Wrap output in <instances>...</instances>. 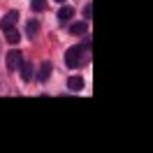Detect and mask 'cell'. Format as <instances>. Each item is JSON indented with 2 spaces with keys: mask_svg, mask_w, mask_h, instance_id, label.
<instances>
[{
  "mask_svg": "<svg viewBox=\"0 0 153 153\" xmlns=\"http://www.w3.org/2000/svg\"><path fill=\"white\" fill-rule=\"evenodd\" d=\"M5 35H7V42H10V44H16V42L21 39V33H19V30H14V28H12V30H7Z\"/></svg>",
  "mask_w": 153,
  "mask_h": 153,
  "instance_id": "10",
  "label": "cell"
},
{
  "mask_svg": "<svg viewBox=\"0 0 153 153\" xmlns=\"http://www.w3.org/2000/svg\"><path fill=\"white\" fill-rule=\"evenodd\" d=\"M72 16H74V10H72L70 5H65V7L58 10V19H60V21H70Z\"/></svg>",
  "mask_w": 153,
  "mask_h": 153,
  "instance_id": "9",
  "label": "cell"
},
{
  "mask_svg": "<svg viewBox=\"0 0 153 153\" xmlns=\"http://www.w3.org/2000/svg\"><path fill=\"white\" fill-rule=\"evenodd\" d=\"M21 79H23V81H30V79H33V63H30V60H23V65H21Z\"/></svg>",
  "mask_w": 153,
  "mask_h": 153,
  "instance_id": "6",
  "label": "cell"
},
{
  "mask_svg": "<svg viewBox=\"0 0 153 153\" xmlns=\"http://www.w3.org/2000/svg\"><path fill=\"white\" fill-rule=\"evenodd\" d=\"M37 30H39V21L37 19H28L26 21V35H28V37H35Z\"/></svg>",
  "mask_w": 153,
  "mask_h": 153,
  "instance_id": "7",
  "label": "cell"
},
{
  "mask_svg": "<svg viewBox=\"0 0 153 153\" xmlns=\"http://www.w3.org/2000/svg\"><path fill=\"white\" fill-rule=\"evenodd\" d=\"M5 63H7V70H10V72H14V70H21V65H23V56H21V51L12 49L10 53L5 56Z\"/></svg>",
  "mask_w": 153,
  "mask_h": 153,
  "instance_id": "2",
  "label": "cell"
},
{
  "mask_svg": "<svg viewBox=\"0 0 153 153\" xmlns=\"http://www.w3.org/2000/svg\"><path fill=\"white\" fill-rule=\"evenodd\" d=\"M53 72V63L51 60H42L39 63V72H37V79L39 81H49V76Z\"/></svg>",
  "mask_w": 153,
  "mask_h": 153,
  "instance_id": "4",
  "label": "cell"
},
{
  "mask_svg": "<svg viewBox=\"0 0 153 153\" xmlns=\"http://www.w3.org/2000/svg\"><path fill=\"white\" fill-rule=\"evenodd\" d=\"M16 21H19V12H16V10L7 12V14L2 16V30H5V33H7V30H12L14 26H16Z\"/></svg>",
  "mask_w": 153,
  "mask_h": 153,
  "instance_id": "3",
  "label": "cell"
},
{
  "mask_svg": "<svg viewBox=\"0 0 153 153\" xmlns=\"http://www.w3.org/2000/svg\"><path fill=\"white\" fill-rule=\"evenodd\" d=\"M67 30H70V35H84V33L88 30V23L86 21H76V23H72Z\"/></svg>",
  "mask_w": 153,
  "mask_h": 153,
  "instance_id": "5",
  "label": "cell"
},
{
  "mask_svg": "<svg viewBox=\"0 0 153 153\" xmlns=\"http://www.w3.org/2000/svg\"><path fill=\"white\" fill-rule=\"evenodd\" d=\"M30 7L35 12H42L44 7H47V0H30Z\"/></svg>",
  "mask_w": 153,
  "mask_h": 153,
  "instance_id": "11",
  "label": "cell"
},
{
  "mask_svg": "<svg viewBox=\"0 0 153 153\" xmlns=\"http://www.w3.org/2000/svg\"><path fill=\"white\" fill-rule=\"evenodd\" d=\"M67 88L79 93V91L84 88V79H81V76H76V74H74V76H70V79H67Z\"/></svg>",
  "mask_w": 153,
  "mask_h": 153,
  "instance_id": "8",
  "label": "cell"
},
{
  "mask_svg": "<svg viewBox=\"0 0 153 153\" xmlns=\"http://www.w3.org/2000/svg\"><path fill=\"white\" fill-rule=\"evenodd\" d=\"M56 2H65V0H56Z\"/></svg>",
  "mask_w": 153,
  "mask_h": 153,
  "instance_id": "13",
  "label": "cell"
},
{
  "mask_svg": "<svg viewBox=\"0 0 153 153\" xmlns=\"http://www.w3.org/2000/svg\"><path fill=\"white\" fill-rule=\"evenodd\" d=\"M91 58V39H84L79 47H70L65 51V65L70 70H76L79 65H84Z\"/></svg>",
  "mask_w": 153,
  "mask_h": 153,
  "instance_id": "1",
  "label": "cell"
},
{
  "mask_svg": "<svg viewBox=\"0 0 153 153\" xmlns=\"http://www.w3.org/2000/svg\"><path fill=\"white\" fill-rule=\"evenodd\" d=\"M84 16H86V21H91V16H93V7H91V5L84 7Z\"/></svg>",
  "mask_w": 153,
  "mask_h": 153,
  "instance_id": "12",
  "label": "cell"
}]
</instances>
